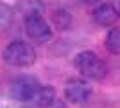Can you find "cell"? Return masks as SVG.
Returning a JSON list of instances; mask_svg holds the SVG:
<instances>
[{
  "label": "cell",
  "instance_id": "5bb4252c",
  "mask_svg": "<svg viewBox=\"0 0 120 108\" xmlns=\"http://www.w3.org/2000/svg\"><path fill=\"white\" fill-rule=\"evenodd\" d=\"M111 5H113L115 13L118 15V18H120V0H113V2H111Z\"/></svg>",
  "mask_w": 120,
  "mask_h": 108
},
{
  "label": "cell",
  "instance_id": "4fadbf2b",
  "mask_svg": "<svg viewBox=\"0 0 120 108\" xmlns=\"http://www.w3.org/2000/svg\"><path fill=\"white\" fill-rule=\"evenodd\" d=\"M49 108H66V104L63 103V101H59V99H56V101H54L52 104H50Z\"/></svg>",
  "mask_w": 120,
  "mask_h": 108
},
{
  "label": "cell",
  "instance_id": "5b68a950",
  "mask_svg": "<svg viewBox=\"0 0 120 108\" xmlns=\"http://www.w3.org/2000/svg\"><path fill=\"white\" fill-rule=\"evenodd\" d=\"M93 90L84 79H68L65 87V99L72 104H86L91 101Z\"/></svg>",
  "mask_w": 120,
  "mask_h": 108
},
{
  "label": "cell",
  "instance_id": "7c38bea8",
  "mask_svg": "<svg viewBox=\"0 0 120 108\" xmlns=\"http://www.w3.org/2000/svg\"><path fill=\"white\" fill-rule=\"evenodd\" d=\"M79 4H84V5H95V4H100V0H75Z\"/></svg>",
  "mask_w": 120,
  "mask_h": 108
},
{
  "label": "cell",
  "instance_id": "6da1fadb",
  "mask_svg": "<svg viewBox=\"0 0 120 108\" xmlns=\"http://www.w3.org/2000/svg\"><path fill=\"white\" fill-rule=\"evenodd\" d=\"M74 67L77 68L82 77L86 79H93V81H100L104 79L108 74V67L106 63L100 60V56L93 51H81L75 54L74 58Z\"/></svg>",
  "mask_w": 120,
  "mask_h": 108
},
{
  "label": "cell",
  "instance_id": "3957f363",
  "mask_svg": "<svg viewBox=\"0 0 120 108\" xmlns=\"http://www.w3.org/2000/svg\"><path fill=\"white\" fill-rule=\"evenodd\" d=\"M40 81L38 77L30 76V74H20L16 76L11 83V88H9V94L15 101H20V103H30L34 96L38 94L40 90Z\"/></svg>",
  "mask_w": 120,
  "mask_h": 108
},
{
  "label": "cell",
  "instance_id": "8fae6325",
  "mask_svg": "<svg viewBox=\"0 0 120 108\" xmlns=\"http://www.w3.org/2000/svg\"><path fill=\"white\" fill-rule=\"evenodd\" d=\"M13 22V11L9 5H5L4 2H0V31H4L11 25Z\"/></svg>",
  "mask_w": 120,
  "mask_h": 108
},
{
  "label": "cell",
  "instance_id": "52a82bcc",
  "mask_svg": "<svg viewBox=\"0 0 120 108\" xmlns=\"http://www.w3.org/2000/svg\"><path fill=\"white\" fill-rule=\"evenodd\" d=\"M16 11L22 16L29 18V16H36V15H43L45 11V4L41 0H20L16 4Z\"/></svg>",
  "mask_w": 120,
  "mask_h": 108
},
{
  "label": "cell",
  "instance_id": "9c48e42d",
  "mask_svg": "<svg viewBox=\"0 0 120 108\" xmlns=\"http://www.w3.org/2000/svg\"><path fill=\"white\" fill-rule=\"evenodd\" d=\"M50 24L57 29V31H68L72 25V15L65 7H56L50 15Z\"/></svg>",
  "mask_w": 120,
  "mask_h": 108
},
{
  "label": "cell",
  "instance_id": "277c9868",
  "mask_svg": "<svg viewBox=\"0 0 120 108\" xmlns=\"http://www.w3.org/2000/svg\"><path fill=\"white\" fill-rule=\"evenodd\" d=\"M23 27H25V34L36 43H47V41L52 40V27L43 18V15L25 18Z\"/></svg>",
  "mask_w": 120,
  "mask_h": 108
},
{
  "label": "cell",
  "instance_id": "8992f818",
  "mask_svg": "<svg viewBox=\"0 0 120 108\" xmlns=\"http://www.w3.org/2000/svg\"><path fill=\"white\" fill-rule=\"evenodd\" d=\"M91 18H93V22H95L97 25H113L116 20H118V15L115 13V9H113V5L108 4V2H100V4H97L95 7H93V11H91Z\"/></svg>",
  "mask_w": 120,
  "mask_h": 108
},
{
  "label": "cell",
  "instance_id": "ba28073f",
  "mask_svg": "<svg viewBox=\"0 0 120 108\" xmlns=\"http://www.w3.org/2000/svg\"><path fill=\"white\" fill-rule=\"evenodd\" d=\"M56 99H57L56 97V88L50 87V85H45V87H40L38 94L34 96V99H32L30 103L34 104V106H38V108H49Z\"/></svg>",
  "mask_w": 120,
  "mask_h": 108
},
{
  "label": "cell",
  "instance_id": "7a4b0ae2",
  "mask_svg": "<svg viewBox=\"0 0 120 108\" xmlns=\"http://www.w3.org/2000/svg\"><path fill=\"white\" fill-rule=\"evenodd\" d=\"M2 60L11 67H30L36 63V51L34 47L23 40H13L4 47Z\"/></svg>",
  "mask_w": 120,
  "mask_h": 108
},
{
  "label": "cell",
  "instance_id": "30bf717a",
  "mask_svg": "<svg viewBox=\"0 0 120 108\" xmlns=\"http://www.w3.org/2000/svg\"><path fill=\"white\" fill-rule=\"evenodd\" d=\"M104 47L109 54L120 56V27H111L109 31L106 32Z\"/></svg>",
  "mask_w": 120,
  "mask_h": 108
}]
</instances>
